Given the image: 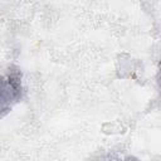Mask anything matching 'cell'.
I'll return each mask as SVG.
<instances>
[{
  "instance_id": "cell-1",
  "label": "cell",
  "mask_w": 161,
  "mask_h": 161,
  "mask_svg": "<svg viewBox=\"0 0 161 161\" xmlns=\"http://www.w3.org/2000/svg\"><path fill=\"white\" fill-rule=\"evenodd\" d=\"M23 97L21 72L11 65L5 74H0V118L6 116Z\"/></svg>"
}]
</instances>
